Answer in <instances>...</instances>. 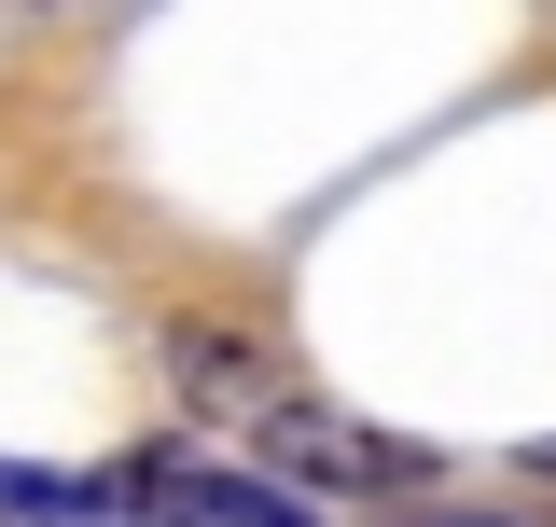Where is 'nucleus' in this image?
<instances>
[{
	"instance_id": "2",
	"label": "nucleus",
	"mask_w": 556,
	"mask_h": 527,
	"mask_svg": "<svg viewBox=\"0 0 556 527\" xmlns=\"http://www.w3.org/2000/svg\"><path fill=\"white\" fill-rule=\"evenodd\" d=\"M251 445H265V472H292L306 500H431V445L348 416V402H306V389L278 402V416H251Z\"/></svg>"
},
{
	"instance_id": "4",
	"label": "nucleus",
	"mask_w": 556,
	"mask_h": 527,
	"mask_svg": "<svg viewBox=\"0 0 556 527\" xmlns=\"http://www.w3.org/2000/svg\"><path fill=\"white\" fill-rule=\"evenodd\" d=\"M0 514H14V527H139L126 500H112V459H98V472H42V459H0Z\"/></svg>"
},
{
	"instance_id": "6",
	"label": "nucleus",
	"mask_w": 556,
	"mask_h": 527,
	"mask_svg": "<svg viewBox=\"0 0 556 527\" xmlns=\"http://www.w3.org/2000/svg\"><path fill=\"white\" fill-rule=\"evenodd\" d=\"M543 472H556V445H543Z\"/></svg>"
},
{
	"instance_id": "1",
	"label": "nucleus",
	"mask_w": 556,
	"mask_h": 527,
	"mask_svg": "<svg viewBox=\"0 0 556 527\" xmlns=\"http://www.w3.org/2000/svg\"><path fill=\"white\" fill-rule=\"evenodd\" d=\"M112 500L139 527H320V500L265 459H223L208 430H167V445H126L112 459Z\"/></svg>"
},
{
	"instance_id": "3",
	"label": "nucleus",
	"mask_w": 556,
	"mask_h": 527,
	"mask_svg": "<svg viewBox=\"0 0 556 527\" xmlns=\"http://www.w3.org/2000/svg\"><path fill=\"white\" fill-rule=\"evenodd\" d=\"M153 375H167V402H181L195 430H251V416L292 402V361H278L251 320H208V306H181V320L153 333Z\"/></svg>"
},
{
	"instance_id": "5",
	"label": "nucleus",
	"mask_w": 556,
	"mask_h": 527,
	"mask_svg": "<svg viewBox=\"0 0 556 527\" xmlns=\"http://www.w3.org/2000/svg\"><path fill=\"white\" fill-rule=\"evenodd\" d=\"M404 527H515V514H473V500H404Z\"/></svg>"
}]
</instances>
